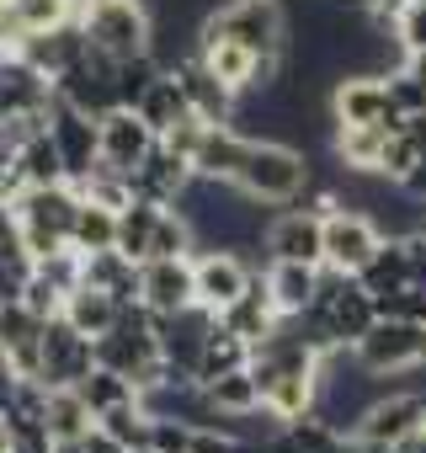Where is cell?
<instances>
[{
  "mask_svg": "<svg viewBox=\"0 0 426 453\" xmlns=\"http://www.w3.org/2000/svg\"><path fill=\"white\" fill-rule=\"evenodd\" d=\"M192 437H197V426L181 421V416H155V426H149L155 453H192Z\"/></svg>",
  "mask_w": 426,
  "mask_h": 453,
  "instance_id": "cell-34",
  "label": "cell"
},
{
  "mask_svg": "<svg viewBox=\"0 0 426 453\" xmlns=\"http://www.w3.org/2000/svg\"><path fill=\"white\" fill-rule=\"evenodd\" d=\"M384 81H389V96H394L399 118H415V112H426V81H421L415 70H405V59H399V70H389Z\"/></svg>",
  "mask_w": 426,
  "mask_h": 453,
  "instance_id": "cell-33",
  "label": "cell"
},
{
  "mask_svg": "<svg viewBox=\"0 0 426 453\" xmlns=\"http://www.w3.org/2000/svg\"><path fill=\"white\" fill-rule=\"evenodd\" d=\"M202 389H208V400H213V411H219V416H256V411H262V384H256L251 363L235 368V373L208 379Z\"/></svg>",
  "mask_w": 426,
  "mask_h": 453,
  "instance_id": "cell-24",
  "label": "cell"
},
{
  "mask_svg": "<svg viewBox=\"0 0 426 453\" xmlns=\"http://www.w3.org/2000/svg\"><path fill=\"white\" fill-rule=\"evenodd\" d=\"M54 81L33 70L17 49H0V123L6 118H49Z\"/></svg>",
  "mask_w": 426,
  "mask_h": 453,
  "instance_id": "cell-9",
  "label": "cell"
},
{
  "mask_svg": "<svg viewBox=\"0 0 426 453\" xmlns=\"http://www.w3.org/2000/svg\"><path fill=\"white\" fill-rule=\"evenodd\" d=\"M0 453H17V432H11L6 416H0Z\"/></svg>",
  "mask_w": 426,
  "mask_h": 453,
  "instance_id": "cell-45",
  "label": "cell"
},
{
  "mask_svg": "<svg viewBox=\"0 0 426 453\" xmlns=\"http://www.w3.org/2000/svg\"><path fill=\"white\" fill-rule=\"evenodd\" d=\"M197 54L208 59V70H213V75H219L224 86H235V91H246V86H251V75H256V49H246V43H235V38L202 43Z\"/></svg>",
  "mask_w": 426,
  "mask_h": 453,
  "instance_id": "cell-28",
  "label": "cell"
},
{
  "mask_svg": "<svg viewBox=\"0 0 426 453\" xmlns=\"http://www.w3.org/2000/svg\"><path fill=\"white\" fill-rule=\"evenodd\" d=\"M352 357L378 373V379H399V373H415L426 368V320H410V315H378L373 331L352 347Z\"/></svg>",
  "mask_w": 426,
  "mask_h": 453,
  "instance_id": "cell-3",
  "label": "cell"
},
{
  "mask_svg": "<svg viewBox=\"0 0 426 453\" xmlns=\"http://www.w3.org/2000/svg\"><path fill=\"white\" fill-rule=\"evenodd\" d=\"M415 160H421V150H415L405 134H389V144H384V160H378V176L399 187V181L415 171Z\"/></svg>",
  "mask_w": 426,
  "mask_h": 453,
  "instance_id": "cell-35",
  "label": "cell"
},
{
  "mask_svg": "<svg viewBox=\"0 0 426 453\" xmlns=\"http://www.w3.org/2000/svg\"><path fill=\"white\" fill-rule=\"evenodd\" d=\"M144 453H155V448H144Z\"/></svg>",
  "mask_w": 426,
  "mask_h": 453,
  "instance_id": "cell-48",
  "label": "cell"
},
{
  "mask_svg": "<svg viewBox=\"0 0 426 453\" xmlns=\"http://www.w3.org/2000/svg\"><path fill=\"white\" fill-rule=\"evenodd\" d=\"M186 112H192V102H186V91H181V81H176L171 70H165V75L144 91V102H139V118H144L155 134H171Z\"/></svg>",
  "mask_w": 426,
  "mask_h": 453,
  "instance_id": "cell-27",
  "label": "cell"
},
{
  "mask_svg": "<svg viewBox=\"0 0 426 453\" xmlns=\"http://www.w3.org/2000/svg\"><path fill=\"white\" fill-rule=\"evenodd\" d=\"M197 171H192V160H181L176 150H165V144H155L133 171H128V187H133V197H144V203H176L181 192H186V181H192Z\"/></svg>",
  "mask_w": 426,
  "mask_h": 453,
  "instance_id": "cell-16",
  "label": "cell"
},
{
  "mask_svg": "<svg viewBox=\"0 0 426 453\" xmlns=\"http://www.w3.org/2000/svg\"><path fill=\"white\" fill-rule=\"evenodd\" d=\"M320 283H325V267H309V262H267V288H272V299H278L283 315H304L320 299Z\"/></svg>",
  "mask_w": 426,
  "mask_h": 453,
  "instance_id": "cell-19",
  "label": "cell"
},
{
  "mask_svg": "<svg viewBox=\"0 0 426 453\" xmlns=\"http://www.w3.org/2000/svg\"><path fill=\"white\" fill-rule=\"evenodd\" d=\"M399 187H405V197H415V203H426V155L415 160V171H410V176H405Z\"/></svg>",
  "mask_w": 426,
  "mask_h": 453,
  "instance_id": "cell-42",
  "label": "cell"
},
{
  "mask_svg": "<svg viewBox=\"0 0 426 453\" xmlns=\"http://www.w3.org/2000/svg\"><path fill=\"white\" fill-rule=\"evenodd\" d=\"M251 155V139L235 128V123H208L197 155H192V171L208 176V181H240V165Z\"/></svg>",
  "mask_w": 426,
  "mask_h": 453,
  "instance_id": "cell-17",
  "label": "cell"
},
{
  "mask_svg": "<svg viewBox=\"0 0 426 453\" xmlns=\"http://www.w3.org/2000/svg\"><path fill=\"white\" fill-rule=\"evenodd\" d=\"M357 283H362L373 299H394V294H405V288H410V246L394 241V235H384V246H378L373 262L357 273Z\"/></svg>",
  "mask_w": 426,
  "mask_h": 453,
  "instance_id": "cell-20",
  "label": "cell"
},
{
  "mask_svg": "<svg viewBox=\"0 0 426 453\" xmlns=\"http://www.w3.org/2000/svg\"><path fill=\"white\" fill-rule=\"evenodd\" d=\"M171 75L181 81V91H186V102H192V112H197V118H208V123H235L240 91H235V86H224L219 75H213L202 54L176 59V65H171Z\"/></svg>",
  "mask_w": 426,
  "mask_h": 453,
  "instance_id": "cell-12",
  "label": "cell"
},
{
  "mask_svg": "<svg viewBox=\"0 0 426 453\" xmlns=\"http://www.w3.org/2000/svg\"><path fill=\"white\" fill-rule=\"evenodd\" d=\"M102 123V165H112V171H133L155 144H160V134L139 118V107H112L107 118H96Z\"/></svg>",
  "mask_w": 426,
  "mask_h": 453,
  "instance_id": "cell-13",
  "label": "cell"
},
{
  "mask_svg": "<svg viewBox=\"0 0 426 453\" xmlns=\"http://www.w3.org/2000/svg\"><path fill=\"white\" fill-rule=\"evenodd\" d=\"M54 437H86L96 426V411L80 400V389H49V411H43Z\"/></svg>",
  "mask_w": 426,
  "mask_h": 453,
  "instance_id": "cell-30",
  "label": "cell"
},
{
  "mask_svg": "<svg viewBox=\"0 0 426 453\" xmlns=\"http://www.w3.org/2000/svg\"><path fill=\"white\" fill-rule=\"evenodd\" d=\"M219 320H224L230 331H240L246 342H267L288 315L278 310V299H272V288H267V273H256V278H251V288H246L230 310H219Z\"/></svg>",
  "mask_w": 426,
  "mask_h": 453,
  "instance_id": "cell-18",
  "label": "cell"
},
{
  "mask_svg": "<svg viewBox=\"0 0 426 453\" xmlns=\"http://www.w3.org/2000/svg\"><path fill=\"white\" fill-rule=\"evenodd\" d=\"M139 304L149 315H176L197 304V278H192V257H149L139 267Z\"/></svg>",
  "mask_w": 426,
  "mask_h": 453,
  "instance_id": "cell-10",
  "label": "cell"
},
{
  "mask_svg": "<svg viewBox=\"0 0 426 453\" xmlns=\"http://www.w3.org/2000/svg\"><path fill=\"white\" fill-rule=\"evenodd\" d=\"M394 43L399 54H426V6H405V17L394 22Z\"/></svg>",
  "mask_w": 426,
  "mask_h": 453,
  "instance_id": "cell-38",
  "label": "cell"
},
{
  "mask_svg": "<svg viewBox=\"0 0 426 453\" xmlns=\"http://www.w3.org/2000/svg\"><path fill=\"white\" fill-rule=\"evenodd\" d=\"M91 368H96V342L80 336L65 315H54L43 326V384L49 389H75Z\"/></svg>",
  "mask_w": 426,
  "mask_h": 453,
  "instance_id": "cell-8",
  "label": "cell"
},
{
  "mask_svg": "<svg viewBox=\"0 0 426 453\" xmlns=\"http://www.w3.org/2000/svg\"><path fill=\"white\" fill-rule=\"evenodd\" d=\"M22 304L33 310V315H43V320H54V315H65V288H54L38 267H33V278L22 283Z\"/></svg>",
  "mask_w": 426,
  "mask_h": 453,
  "instance_id": "cell-36",
  "label": "cell"
},
{
  "mask_svg": "<svg viewBox=\"0 0 426 453\" xmlns=\"http://www.w3.org/2000/svg\"><path fill=\"white\" fill-rule=\"evenodd\" d=\"M49 453H86V437H54Z\"/></svg>",
  "mask_w": 426,
  "mask_h": 453,
  "instance_id": "cell-44",
  "label": "cell"
},
{
  "mask_svg": "<svg viewBox=\"0 0 426 453\" xmlns=\"http://www.w3.org/2000/svg\"><path fill=\"white\" fill-rule=\"evenodd\" d=\"M410 6H426V0H410Z\"/></svg>",
  "mask_w": 426,
  "mask_h": 453,
  "instance_id": "cell-47",
  "label": "cell"
},
{
  "mask_svg": "<svg viewBox=\"0 0 426 453\" xmlns=\"http://www.w3.org/2000/svg\"><path fill=\"white\" fill-rule=\"evenodd\" d=\"M118 315H123V304L107 294V288H96V283H80V288H70L65 294V320L80 331V336H107L112 326H118Z\"/></svg>",
  "mask_w": 426,
  "mask_h": 453,
  "instance_id": "cell-21",
  "label": "cell"
},
{
  "mask_svg": "<svg viewBox=\"0 0 426 453\" xmlns=\"http://www.w3.org/2000/svg\"><path fill=\"white\" fill-rule=\"evenodd\" d=\"M33 278V267H22V262H6L0 257V304H11V299H22V283Z\"/></svg>",
  "mask_w": 426,
  "mask_h": 453,
  "instance_id": "cell-40",
  "label": "cell"
},
{
  "mask_svg": "<svg viewBox=\"0 0 426 453\" xmlns=\"http://www.w3.org/2000/svg\"><path fill=\"white\" fill-rule=\"evenodd\" d=\"M86 453H133V448H128L123 437H112V432H107V426L96 421V426L86 432Z\"/></svg>",
  "mask_w": 426,
  "mask_h": 453,
  "instance_id": "cell-41",
  "label": "cell"
},
{
  "mask_svg": "<svg viewBox=\"0 0 426 453\" xmlns=\"http://www.w3.org/2000/svg\"><path fill=\"white\" fill-rule=\"evenodd\" d=\"M399 453H426V426H421L415 437H405V442H399Z\"/></svg>",
  "mask_w": 426,
  "mask_h": 453,
  "instance_id": "cell-46",
  "label": "cell"
},
{
  "mask_svg": "<svg viewBox=\"0 0 426 453\" xmlns=\"http://www.w3.org/2000/svg\"><path fill=\"white\" fill-rule=\"evenodd\" d=\"M202 134H208V118L186 112V118H181L171 134H160V144H165V150H176L181 160H192V155H197V144H202Z\"/></svg>",
  "mask_w": 426,
  "mask_h": 453,
  "instance_id": "cell-37",
  "label": "cell"
},
{
  "mask_svg": "<svg viewBox=\"0 0 426 453\" xmlns=\"http://www.w3.org/2000/svg\"><path fill=\"white\" fill-rule=\"evenodd\" d=\"M399 134H405V139H410V144H415V150L426 155V112H415V118H405V123H399Z\"/></svg>",
  "mask_w": 426,
  "mask_h": 453,
  "instance_id": "cell-43",
  "label": "cell"
},
{
  "mask_svg": "<svg viewBox=\"0 0 426 453\" xmlns=\"http://www.w3.org/2000/svg\"><path fill=\"white\" fill-rule=\"evenodd\" d=\"M192 278H197V304L219 315V310H230V304L251 288L256 267H251L240 251H230V246H202V251L192 257Z\"/></svg>",
  "mask_w": 426,
  "mask_h": 453,
  "instance_id": "cell-6",
  "label": "cell"
},
{
  "mask_svg": "<svg viewBox=\"0 0 426 453\" xmlns=\"http://www.w3.org/2000/svg\"><path fill=\"white\" fill-rule=\"evenodd\" d=\"M331 118L336 123H378V128H399L405 123L399 107H394V96H389V81L384 75H362V70H352V75L336 81Z\"/></svg>",
  "mask_w": 426,
  "mask_h": 453,
  "instance_id": "cell-7",
  "label": "cell"
},
{
  "mask_svg": "<svg viewBox=\"0 0 426 453\" xmlns=\"http://www.w3.org/2000/svg\"><path fill=\"white\" fill-rule=\"evenodd\" d=\"M192 453H251V442L240 432H230V426H197Z\"/></svg>",
  "mask_w": 426,
  "mask_h": 453,
  "instance_id": "cell-39",
  "label": "cell"
},
{
  "mask_svg": "<svg viewBox=\"0 0 426 453\" xmlns=\"http://www.w3.org/2000/svg\"><path fill=\"white\" fill-rule=\"evenodd\" d=\"M165 203H144L133 197L128 208H118V251L133 257V262H149V246H155V224H160Z\"/></svg>",
  "mask_w": 426,
  "mask_h": 453,
  "instance_id": "cell-23",
  "label": "cell"
},
{
  "mask_svg": "<svg viewBox=\"0 0 426 453\" xmlns=\"http://www.w3.org/2000/svg\"><path fill=\"white\" fill-rule=\"evenodd\" d=\"M315 181L309 171V155L288 139H251V155L240 165V192L256 197V203H293L304 187Z\"/></svg>",
  "mask_w": 426,
  "mask_h": 453,
  "instance_id": "cell-1",
  "label": "cell"
},
{
  "mask_svg": "<svg viewBox=\"0 0 426 453\" xmlns=\"http://www.w3.org/2000/svg\"><path fill=\"white\" fill-rule=\"evenodd\" d=\"M160 75H165V65L155 59V49H149V54H133V59H118V102H123V107H139L144 91H149Z\"/></svg>",
  "mask_w": 426,
  "mask_h": 453,
  "instance_id": "cell-32",
  "label": "cell"
},
{
  "mask_svg": "<svg viewBox=\"0 0 426 453\" xmlns=\"http://www.w3.org/2000/svg\"><path fill=\"white\" fill-rule=\"evenodd\" d=\"M11 203H17L22 224H33V230H49V235H59V241H70V230H75V213H80V192H75V181H54V187H22Z\"/></svg>",
  "mask_w": 426,
  "mask_h": 453,
  "instance_id": "cell-14",
  "label": "cell"
},
{
  "mask_svg": "<svg viewBox=\"0 0 426 453\" xmlns=\"http://www.w3.org/2000/svg\"><path fill=\"white\" fill-rule=\"evenodd\" d=\"M17 171H22V187H54V181H70V165H65V150L54 144V134H33L17 155Z\"/></svg>",
  "mask_w": 426,
  "mask_h": 453,
  "instance_id": "cell-25",
  "label": "cell"
},
{
  "mask_svg": "<svg viewBox=\"0 0 426 453\" xmlns=\"http://www.w3.org/2000/svg\"><path fill=\"white\" fill-rule=\"evenodd\" d=\"M112 437H123L133 453H144L149 448V426H155V411L144 405V400H123V405H112V411H102L96 416Z\"/></svg>",
  "mask_w": 426,
  "mask_h": 453,
  "instance_id": "cell-31",
  "label": "cell"
},
{
  "mask_svg": "<svg viewBox=\"0 0 426 453\" xmlns=\"http://www.w3.org/2000/svg\"><path fill=\"white\" fill-rule=\"evenodd\" d=\"M251 357H256V342H246V336L230 331L224 320H213V331H208V342H202V357H197V384L219 379V373H235V368H246Z\"/></svg>",
  "mask_w": 426,
  "mask_h": 453,
  "instance_id": "cell-22",
  "label": "cell"
},
{
  "mask_svg": "<svg viewBox=\"0 0 426 453\" xmlns=\"http://www.w3.org/2000/svg\"><path fill=\"white\" fill-rule=\"evenodd\" d=\"M384 246V230H378V219L368 208H346L336 203L325 213V267L331 273H362L373 262V251Z\"/></svg>",
  "mask_w": 426,
  "mask_h": 453,
  "instance_id": "cell-5",
  "label": "cell"
},
{
  "mask_svg": "<svg viewBox=\"0 0 426 453\" xmlns=\"http://www.w3.org/2000/svg\"><path fill=\"white\" fill-rule=\"evenodd\" d=\"M70 246H75L80 257H91V251H112V246H118V208H107V203H96V197H80Z\"/></svg>",
  "mask_w": 426,
  "mask_h": 453,
  "instance_id": "cell-26",
  "label": "cell"
},
{
  "mask_svg": "<svg viewBox=\"0 0 426 453\" xmlns=\"http://www.w3.org/2000/svg\"><path fill=\"white\" fill-rule=\"evenodd\" d=\"M86 49H91V43H86V27H80V22H59V27L27 33L17 54H22L33 70H43L49 81H59L65 70H75V65L86 59Z\"/></svg>",
  "mask_w": 426,
  "mask_h": 453,
  "instance_id": "cell-15",
  "label": "cell"
},
{
  "mask_svg": "<svg viewBox=\"0 0 426 453\" xmlns=\"http://www.w3.org/2000/svg\"><path fill=\"white\" fill-rule=\"evenodd\" d=\"M219 38H235L256 54H283L288 49V17L278 0H230L213 17L197 22V49L202 43H219Z\"/></svg>",
  "mask_w": 426,
  "mask_h": 453,
  "instance_id": "cell-2",
  "label": "cell"
},
{
  "mask_svg": "<svg viewBox=\"0 0 426 453\" xmlns=\"http://www.w3.org/2000/svg\"><path fill=\"white\" fill-rule=\"evenodd\" d=\"M267 262H309L325 267V219L309 208H288L267 224Z\"/></svg>",
  "mask_w": 426,
  "mask_h": 453,
  "instance_id": "cell-11",
  "label": "cell"
},
{
  "mask_svg": "<svg viewBox=\"0 0 426 453\" xmlns=\"http://www.w3.org/2000/svg\"><path fill=\"white\" fill-rule=\"evenodd\" d=\"M80 27H86V43L102 49L107 59L149 54V38H155V17L144 12V0H107V6H91Z\"/></svg>",
  "mask_w": 426,
  "mask_h": 453,
  "instance_id": "cell-4",
  "label": "cell"
},
{
  "mask_svg": "<svg viewBox=\"0 0 426 453\" xmlns=\"http://www.w3.org/2000/svg\"><path fill=\"white\" fill-rule=\"evenodd\" d=\"M75 389H80V400H86L96 416H102V411H112V405H123V400H139V384H133L128 373L107 368V363H96V368H91Z\"/></svg>",
  "mask_w": 426,
  "mask_h": 453,
  "instance_id": "cell-29",
  "label": "cell"
}]
</instances>
